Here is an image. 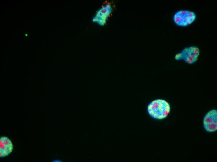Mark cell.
I'll use <instances>...</instances> for the list:
<instances>
[{
  "instance_id": "cell-3",
  "label": "cell",
  "mask_w": 217,
  "mask_h": 162,
  "mask_svg": "<svg viewBox=\"0 0 217 162\" xmlns=\"http://www.w3.org/2000/svg\"><path fill=\"white\" fill-rule=\"evenodd\" d=\"M200 52L199 49L197 47L188 46L185 47L181 51L176 54L175 58L176 60H182L186 63L191 64L198 60Z\"/></svg>"
},
{
  "instance_id": "cell-5",
  "label": "cell",
  "mask_w": 217,
  "mask_h": 162,
  "mask_svg": "<svg viewBox=\"0 0 217 162\" xmlns=\"http://www.w3.org/2000/svg\"><path fill=\"white\" fill-rule=\"evenodd\" d=\"M204 127L206 131L213 132L217 130V111L215 109L208 112L203 120Z\"/></svg>"
},
{
  "instance_id": "cell-4",
  "label": "cell",
  "mask_w": 217,
  "mask_h": 162,
  "mask_svg": "<svg viewBox=\"0 0 217 162\" xmlns=\"http://www.w3.org/2000/svg\"><path fill=\"white\" fill-rule=\"evenodd\" d=\"M112 12V7L110 4L107 3L104 4L96 11L92 18V21L99 26H104Z\"/></svg>"
},
{
  "instance_id": "cell-6",
  "label": "cell",
  "mask_w": 217,
  "mask_h": 162,
  "mask_svg": "<svg viewBox=\"0 0 217 162\" xmlns=\"http://www.w3.org/2000/svg\"><path fill=\"white\" fill-rule=\"evenodd\" d=\"M13 145L11 140L7 137L2 136L0 138V158L9 155L12 152Z\"/></svg>"
},
{
  "instance_id": "cell-1",
  "label": "cell",
  "mask_w": 217,
  "mask_h": 162,
  "mask_svg": "<svg viewBox=\"0 0 217 162\" xmlns=\"http://www.w3.org/2000/svg\"><path fill=\"white\" fill-rule=\"evenodd\" d=\"M149 114L152 118L162 119L166 118L170 112L169 103L165 100L157 99L151 102L147 107Z\"/></svg>"
},
{
  "instance_id": "cell-2",
  "label": "cell",
  "mask_w": 217,
  "mask_h": 162,
  "mask_svg": "<svg viewBox=\"0 0 217 162\" xmlns=\"http://www.w3.org/2000/svg\"><path fill=\"white\" fill-rule=\"evenodd\" d=\"M196 18V15L194 12L187 10H179L175 13L173 16L175 24L178 26L182 27L191 24Z\"/></svg>"
}]
</instances>
